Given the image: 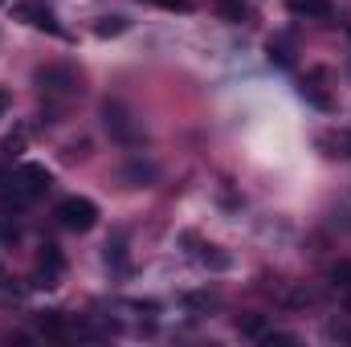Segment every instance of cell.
Wrapping results in <instances>:
<instances>
[{"label": "cell", "mask_w": 351, "mask_h": 347, "mask_svg": "<svg viewBox=\"0 0 351 347\" xmlns=\"http://www.w3.org/2000/svg\"><path fill=\"white\" fill-rule=\"evenodd\" d=\"M66 270V258H62V250L53 246V241H45L41 246V254H37V278H33V286H58V274Z\"/></svg>", "instance_id": "obj_5"}, {"label": "cell", "mask_w": 351, "mask_h": 347, "mask_svg": "<svg viewBox=\"0 0 351 347\" xmlns=\"http://www.w3.org/2000/svg\"><path fill=\"white\" fill-rule=\"evenodd\" d=\"M0 4H4V0H0Z\"/></svg>", "instance_id": "obj_22"}, {"label": "cell", "mask_w": 351, "mask_h": 347, "mask_svg": "<svg viewBox=\"0 0 351 347\" xmlns=\"http://www.w3.org/2000/svg\"><path fill=\"white\" fill-rule=\"evenodd\" d=\"M0 152H4V156H21V152H25V131H8V135L0 139Z\"/></svg>", "instance_id": "obj_14"}, {"label": "cell", "mask_w": 351, "mask_h": 347, "mask_svg": "<svg viewBox=\"0 0 351 347\" xmlns=\"http://www.w3.org/2000/svg\"><path fill=\"white\" fill-rule=\"evenodd\" d=\"M53 188V176L45 164H21L16 176H12V196L16 200H37V196H45Z\"/></svg>", "instance_id": "obj_4"}, {"label": "cell", "mask_w": 351, "mask_h": 347, "mask_svg": "<svg viewBox=\"0 0 351 347\" xmlns=\"http://www.w3.org/2000/svg\"><path fill=\"white\" fill-rule=\"evenodd\" d=\"M4 106H8V94H4V90H0V110H4Z\"/></svg>", "instance_id": "obj_21"}, {"label": "cell", "mask_w": 351, "mask_h": 347, "mask_svg": "<svg viewBox=\"0 0 351 347\" xmlns=\"http://www.w3.org/2000/svg\"><path fill=\"white\" fill-rule=\"evenodd\" d=\"M327 143H335V147H348L343 156H351V131H339V135H335V139H327Z\"/></svg>", "instance_id": "obj_20"}, {"label": "cell", "mask_w": 351, "mask_h": 347, "mask_svg": "<svg viewBox=\"0 0 351 347\" xmlns=\"http://www.w3.org/2000/svg\"><path fill=\"white\" fill-rule=\"evenodd\" d=\"M298 94H302V98H306L315 110H335V98H331L327 90L319 86V78H306V82L298 86Z\"/></svg>", "instance_id": "obj_8"}, {"label": "cell", "mask_w": 351, "mask_h": 347, "mask_svg": "<svg viewBox=\"0 0 351 347\" xmlns=\"http://www.w3.org/2000/svg\"><path fill=\"white\" fill-rule=\"evenodd\" d=\"M152 4H160L168 12H192V0H152Z\"/></svg>", "instance_id": "obj_17"}, {"label": "cell", "mask_w": 351, "mask_h": 347, "mask_svg": "<svg viewBox=\"0 0 351 347\" xmlns=\"http://www.w3.org/2000/svg\"><path fill=\"white\" fill-rule=\"evenodd\" d=\"M102 127H106V131H110V139H114V143H123V147L143 143V131H139L135 115H131L123 102H102Z\"/></svg>", "instance_id": "obj_2"}, {"label": "cell", "mask_w": 351, "mask_h": 347, "mask_svg": "<svg viewBox=\"0 0 351 347\" xmlns=\"http://www.w3.org/2000/svg\"><path fill=\"white\" fill-rule=\"evenodd\" d=\"M41 331H45L49 339H66V323H62V315H58V311L41 315Z\"/></svg>", "instance_id": "obj_12"}, {"label": "cell", "mask_w": 351, "mask_h": 347, "mask_svg": "<svg viewBox=\"0 0 351 347\" xmlns=\"http://www.w3.org/2000/svg\"><path fill=\"white\" fill-rule=\"evenodd\" d=\"M221 12H225L229 21H245V16H250V4H245V0H221Z\"/></svg>", "instance_id": "obj_15"}, {"label": "cell", "mask_w": 351, "mask_h": 347, "mask_svg": "<svg viewBox=\"0 0 351 347\" xmlns=\"http://www.w3.org/2000/svg\"><path fill=\"white\" fill-rule=\"evenodd\" d=\"M123 176H127L135 188H147V184L156 180V168H152V164H143V160H131V164L123 168Z\"/></svg>", "instance_id": "obj_9"}, {"label": "cell", "mask_w": 351, "mask_h": 347, "mask_svg": "<svg viewBox=\"0 0 351 347\" xmlns=\"http://www.w3.org/2000/svg\"><path fill=\"white\" fill-rule=\"evenodd\" d=\"M200 261H204L208 270H229V265H233V258H229V254H221L217 246H204V254H200Z\"/></svg>", "instance_id": "obj_13"}, {"label": "cell", "mask_w": 351, "mask_h": 347, "mask_svg": "<svg viewBox=\"0 0 351 347\" xmlns=\"http://www.w3.org/2000/svg\"><path fill=\"white\" fill-rule=\"evenodd\" d=\"M331 286L343 290V294H351V261H335V265H331Z\"/></svg>", "instance_id": "obj_11"}, {"label": "cell", "mask_w": 351, "mask_h": 347, "mask_svg": "<svg viewBox=\"0 0 351 347\" xmlns=\"http://www.w3.org/2000/svg\"><path fill=\"white\" fill-rule=\"evenodd\" d=\"M106 265H127V250H123V237L106 241Z\"/></svg>", "instance_id": "obj_16"}, {"label": "cell", "mask_w": 351, "mask_h": 347, "mask_svg": "<svg viewBox=\"0 0 351 347\" xmlns=\"http://www.w3.org/2000/svg\"><path fill=\"white\" fill-rule=\"evenodd\" d=\"M33 82H37V90H41L45 98H62V102H70V98L82 94V78H78V70H70V66H45V70L33 74Z\"/></svg>", "instance_id": "obj_1"}, {"label": "cell", "mask_w": 351, "mask_h": 347, "mask_svg": "<svg viewBox=\"0 0 351 347\" xmlns=\"http://www.w3.org/2000/svg\"><path fill=\"white\" fill-rule=\"evenodd\" d=\"M241 331H245V335H258V339H262V335H265V323H262V319H245V323H241Z\"/></svg>", "instance_id": "obj_18"}, {"label": "cell", "mask_w": 351, "mask_h": 347, "mask_svg": "<svg viewBox=\"0 0 351 347\" xmlns=\"http://www.w3.org/2000/svg\"><path fill=\"white\" fill-rule=\"evenodd\" d=\"M58 221H62V229H70V233H90L94 225H98V204L90 200V196H66V200H58V213H53Z\"/></svg>", "instance_id": "obj_3"}, {"label": "cell", "mask_w": 351, "mask_h": 347, "mask_svg": "<svg viewBox=\"0 0 351 347\" xmlns=\"http://www.w3.org/2000/svg\"><path fill=\"white\" fill-rule=\"evenodd\" d=\"M119 33H127V16H98L94 37H119Z\"/></svg>", "instance_id": "obj_10"}, {"label": "cell", "mask_w": 351, "mask_h": 347, "mask_svg": "<svg viewBox=\"0 0 351 347\" xmlns=\"http://www.w3.org/2000/svg\"><path fill=\"white\" fill-rule=\"evenodd\" d=\"M286 8L294 16H311V21H327L331 16V0H286Z\"/></svg>", "instance_id": "obj_7"}, {"label": "cell", "mask_w": 351, "mask_h": 347, "mask_svg": "<svg viewBox=\"0 0 351 347\" xmlns=\"http://www.w3.org/2000/svg\"><path fill=\"white\" fill-rule=\"evenodd\" d=\"M12 16H21V21H29L33 29H45V33H62L58 16H53L45 4H33V0H16V4H12Z\"/></svg>", "instance_id": "obj_6"}, {"label": "cell", "mask_w": 351, "mask_h": 347, "mask_svg": "<svg viewBox=\"0 0 351 347\" xmlns=\"http://www.w3.org/2000/svg\"><path fill=\"white\" fill-rule=\"evenodd\" d=\"M86 152H90V143H86V139H82V143H70V147H66V160H82Z\"/></svg>", "instance_id": "obj_19"}]
</instances>
